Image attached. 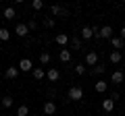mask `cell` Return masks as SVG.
Instances as JSON below:
<instances>
[{"mask_svg": "<svg viewBox=\"0 0 125 116\" xmlns=\"http://www.w3.org/2000/svg\"><path fill=\"white\" fill-rule=\"evenodd\" d=\"M69 99H71V102H79V99H83V89H81L79 85L69 87Z\"/></svg>", "mask_w": 125, "mask_h": 116, "instance_id": "1", "label": "cell"}, {"mask_svg": "<svg viewBox=\"0 0 125 116\" xmlns=\"http://www.w3.org/2000/svg\"><path fill=\"white\" fill-rule=\"evenodd\" d=\"M94 37H100V40H111V37H113V27H111V25H102V27H100V31L96 33Z\"/></svg>", "mask_w": 125, "mask_h": 116, "instance_id": "2", "label": "cell"}, {"mask_svg": "<svg viewBox=\"0 0 125 116\" xmlns=\"http://www.w3.org/2000/svg\"><path fill=\"white\" fill-rule=\"evenodd\" d=\"M33 68L36 66H33V62H31L29 58H21V62H19V71L21 73H31Z\"/></svg>", "mask_w": 125, "mask_h": 116, "instance_id": "3", "label": "cell"}, {"mask_svg": "<svg viewBox=\"0 0 125 116\" xmlns=\"http://www.w3.org/2000/svg\"><path fill=\"white\" fill-rule=\"evenodd\" d=\"M15 33H17L19 37L29 35V27H27V23H17V25H15Z\"/></svg>", "mask_w": 125, "mask_h": 116, "instance_id": "4", "label": "cell"}, {"mask_svg": "<svg viewBox=\"0 0 125 116\" xmlns=\"http://www.w3.org/2000/svg\"><path fill=\"white\" fill-rule=\"evenodd\" d=\"M83 60H85L88 66H96V64H98V54H96V52H88Z\"/></svg>", "mask_w": 125, "mask_h": 116, "instance_id": "5", "label": "cell"}, {"mask_svg": "<svg viewBox=\"0 0 125 116\" xmlns=\"http://www.w3.org/2000/svg\"><path fill=\"white\" fill-rule=\"evenodd\" d=\"M50 13H52V17H58V15L67 17V8L61 6V4H52V6H50Z\"/></svg>", "mask_w": 125, "mask_h": 116, "instance_id": "6", "label": "cell"}, {"mask_svg": "<svg viewBox=\"0 0 125 116\" xmlns=\"http://www.w3.org/2000/svg\"><path fill=\"white\" fill-rule=\"evenodd\" d=\"M54 112H56V102H52V99H48V102L44 104V114H46V116H52Z\"/></svg>", "mask_w": 125, "mask_h": 116, "instance_id": "7", "label": "cell"}, {"mask_svg": "<svg viewBox=\"0 0 125 116\" xmlns=\"http://www.w3.org/2000/svg\"><path fill=\"white\" fill-rule=\"evenodd\" d=\"M46 79H48L50 83H56V81L61 79V73H58L56 68H50V71H46Z\"/></svg>", "mask_w": 125, "mask_h": 116, "instance_id": "8", "label": "cell"}, {"mask_svg": "<svg viewBox=\"0 0 125 116\" xmlns=\"http://www.w3.org/2000/svg\"><path fill=\"white\" fill-rule=\"evenodd\" d=\"M31 77H33L36 81H42V79H46V71L42 66H36L33 71H31Z\"/></svg>", "mask_w": 125, "mask_h": 116, "instance_id": "9", "label": "cell"}, {"mask_svg": "<svg viewBox=\"0 0 125 116\" xmlns=\"http://www.w3.org/2000/svg\"><path fill=\"white\" fill-rule=\"evenodd\" d=\"M111 81H113L115 85H121V83L125 81V75H123V71H115V73L111 75Z\"/></svg>", "mask_w": 125, "mask_h": 116, "instance_id": "10", "label": "cell"}, {"mask_svg": "<svg viewBox=\"0 0 125 116\" xmlns=\"http://www.w3.org/2000/svg\"><path fill=\"white\" fill-rule=\"evenodd\" d=\"M94 89L98 91V93H104V91L108 89V83L104 79H100V81H96V83H94Z\"/></svg>", "mask_w": 125, "mask_h": 116, "instance_id": "11", "label": "cell"}, {"mask_svg": "<svg viewBox=\"0 0 125 116\" xmlns=\"http://www.w3.org/2000/svg\"><path fill=\"white\" fill-rule=\"evenodd\" d=\"M102 110L106 112V114H111V112L115 110V102H113L111 98H108V99H102Z\"/></svg>", "mask_w": 125, "mask_h": 116, "instance_id": "12", "label": "cell"}, {"mask_svg": "<svg viewBox=\"0 0 125 116\" xmlns=\"http://www.w3.org/2000/svg\"><path fill=\"white\" fill-rule=\"evenodd\" d=\"M94 35H96V33H94V29H92V27H88V25H85L83 29H81V40H92Z\"/></svg>", "mask_w": 125, "mask_h": 116, "instance_id": "13", "label": "cell"}, {"mask_svg": "<svg viewBox=\"0 0 125 116\" xmlns=\"http://www.w3.org/2000/svg\"><path fill=\"white\" fill-rule=\"evenodd\" d=\"M69 40H71V37H69L67 33H58V35L54 37V41H56L58 46H67V44H69Z\"/></svg>", "mask_w": 125, "mask_h": 116, "instance_id": "14", "label": "cell"}, {"mask_svg": "<svg viewBox=\"0 0 125 116\" xmlns=\"http://www.w3.org/2000/svg\"><path fill=\"white\" fill-rule=\"evenodd\" d=\"M2 17H4V19H9V21H13V19L17 17V10H15L13 6H6V8H4V13H2Z\"/></svg>", "mask_w": 125, "mask_h": 116, "instance_id": "15", "label": "cell"}, {"mask_svg": "<svg viewBox=\"0 0 125 116\" xmlns=\"http://www.w3.org/2000/svg\"><path fill=\"white\" fill-rule=\"evenodd\" d=\"M111 46H113V48L117 50V52H119V50H121V48L125 46V41L121 40V37H115V35H113V37H111Z\"/></svg>", "mask_w": 125, "mask_h": 116, "instance_id": "16", "label": "cell"}, {"mask_svg": "<svg viewBox=\"0 0 125 116\" xmlns=\"http://www.w3.org/2000/svg\"><path fill=\"white\" fill-rule=\"evenodd\" d=\"M4 75H6V79H17V75H19V66H9Z\"/></svg>", "mask_w": 125, "mask_h": 116, "instance_id": "17", "label": "cell"}, {"mask_svg": "<svg viewBox=\"0 0 125 116\" xmlns=\"http://www.w3.org/2000/svg\"><path fill=\"white\" fill-rule=\"evenodd\" d=\"M58 60L61 62H71V52L69 50H61L58 52Z\"/></svg>", "mask_w": 125, "mask_h": 116, "instance_id": "18", "label": "cell"}, {"mask_svg": "<svg viewBox=\"0 0 125 116\" xmlns=\"http://www.w3.org/2000/svg\"><path fill=\"white\" fill-rule=\"evenodd\" d=\"M121 58H123V56H121V52L113 50V52H111V56H108V60H111L113 64H119V62H121Z\"/></svg>", "mask_w": 125, "mask_h": 116, "instance_id": "19", "label": "cell"}, {"mask_svg": "<svg viewBox=\"0 0 125 116\" xmlns=\"http://www.w3.org/2000/svg\"><path fill=\"white\" fill-rule=\"evenodd\" d=\"M13 102H15V99L10 98V95H4V98L0 99V104H2V108H10V106H13Z\"/></svg>", "mask_w": 125, "mask_h": 116, "instance_id": "20", "label": "cell"}, {"mask_svg": "<svg viewBox=\"0 0 125 116\" xmlns=\"http://www.w3.org/2000/svg\"><path fill=\"white\" fill-rule=\"evenodd\" d=\"M17 116H29V108H27L25 104H21V106L17 108Z\"/></svg>", "mask_w": 125, "mask_h": 116, "instance_id": "21", "label": "cell"}, {"mask_svg": "<svg viewBox=\"0 0 125 116\" xmlns=\"http://www.w3.org/2000/svg\"><path fill=\"white\" fill-rule=\"evenodd\" d=\"M0 40H2V41H9V40H10V31L6 29V27L0 29Z\"/></svg>", "mask_w": 125, "mask_h": 116, "instance_id": "22", "label": "cell"}, {"mask_svg": "<svg viewBox=\"0 0 125 116\" xmlns=\"http://www.w3.org/2000/svg\"><path fill=\"white\" fill-rule=\"evenodd\" d=\"M50 60H52V56H50L48 52H42L40 54V62L42 64H50Z\"/></svg>", "mask_w": 125, "mask_h": 116, "instance_id": "23", "label": "cell"}, {"mask_svg": "<svg viewBox=\"0 0 125 116\" xmlns=\"http://www.w3.org/2000/svg\"><path fill=\"white\" fill-rule=\"evenodd\" d=\"M31 8L33 10H42L44 8V2H42V0H33V2H31Z\"/></svg>", "mask_w": 125, "mask_h": 116, "instance_id": "24", "label": "cell"}, {"mask_svg": "<svg viewBox=\"0 0 125 116\" xmlns=\"http://www.w3.org/2000/svg\"><path fill=\"white\" fill-rule=\"evenodd\" d=\"M104 68H106L104 64H96V66L92 68V73H94V75H102V73H104Z\"/></svg>", "mask_w": 125, "mask_h": 116, "instance_id": "25", "label": "cell"}, {"mask_svg": "<svg viewBox=\"0 0 125 116\" xmlns=\"http://www.w3.org/2000/svg\"><path fill=\"white\" fill-rule=\"evenodd\" d=\"M71 46H73L75 50H79V48H81V37H71Z\"/></svg>", "mask_w": 125, "mask_h": 116, "instance_id": "26", "label": "cell"}, {"mask_svg": "<svg viewBox=\"0 0 125 116\" xmlns=\"http://www.w3.org/2000/svg\"><path fill=\"white\" fill-rule=\"evenodd\" d=\"M75 73H77L79 77H83V75H85V64H75Z\"/></svg>", "mask_w": 125, "mask_h": 116, "instance_id": "27", "label": "cell"}, {"mask_svg": "<svg viewBox=\"0 0 125 116\" xmlns=\"http://www.w3.org/2000/svg\"><path fill=\"white\" fill-rule=\"evenodd\" d=\"M44 25H46V27H54V19H52V17H46V19H44Z\"/></svg>", "mask_w": 125, "mask_h": 116, "instance_id": "28", "label": "cell"}, {"mask_svg": "<svg viewBox=\"0 0 125 116\" xmlns=\"http://www.w3.org/2000/svg\"><path fill=\"white\" fill-rule=\"evenodd\" d=\"M27 27H29V31H33V29L38 27V23L33 21V19H31V21H27Z\"/></svg>", "mask_w": 125, "mask_h": 116, "instance_id": "29", "label": "cell"}, {"mask_svg": "<svg viewBox=\"0 0 125 116\" xmlns=\"http://www.w3.org/2000/svg\"><path fill=\"white\" fill-rule=\"evenodd\" d=\"M111 99H113V102H117V99H119V93H117V91H113V93H111Z\"/></svg>", "mask_w": 125, "mask_h": 116, "instance_id": "30", "label": "cell"}, {"mask_svg": "<svg viewBox=\"0 0 125 116\" xmlns=\"http://www.w3.org/2000/svg\"><path fill=\"white\" fill-rule=\"evenodd\" d=\"M121 40L125 41V27H123V29H121Z\"/></svg>", "mask_w": 125, "mask_h": 116, "instance_id": "31", "label": "cell"}, {"mask_svg": "<svg viewBox=\"0 0 125 116\" xmlns=\"http://www.w3.org/2000/svg\"><path fill=\"white\" fill-rule=\"evenodd\" d=\"M123 62H125V58H123Z\"/></svg>", "mask_w": 125, "mask_h": 116, "instance_id": "32", "label": "cell"}, {"mask_svg": "<svg viewBox=\"0 0 125 116\" xmlns=\"http://www.w3.org/2000/svg\"><path fill=\"white\" fill-rule=\"evenodd\" d=\"M29 116H31V114H29Z\"/></svg>", "mask_w": 125, "mask_h": 116, "instance_id": "33", "label": "cell"}]
</instances>
